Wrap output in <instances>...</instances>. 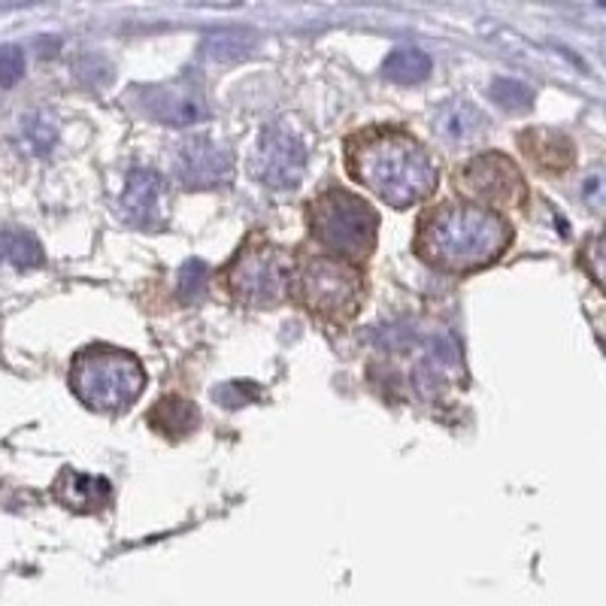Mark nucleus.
<instances>
[{
    "mask_svg": "<svg viewBox=\"0 0 606 606\" xmlns=\"http://www.w3.org/2000/svg\"><path fill=\"white\" fill-rule=\"evenodd\" d=\"M213 397H215V404L227 406V409H237V406L249 404V401L258 397V385H252V382H231V385L215 389Z\"/></svg>",
    "mask_w": 606,
    "mask_h": 606,
    "instance_id": "23",
    "label": "nucleus"
},
{
    "mask_svg": "<svg viewBox=\"0 0 606 606\" xmlns=\"http://www.w3.org/2000/svg\"><path fill=\"white\" fill-rule=\"evenodd\" d=\"M513 237L516 231L501 213L452 198L418 215L413 252L440 273L464 277L497 265L509 252Z\"/></svg>",
    "mask_w": 606,
    "mask_h": 606,
    "instance_id": "2",
    "label": "nucleus"
},
{
    "mask_svg": "<svg viewBox=\"0 0 606 606\" xmlns=\"http://www.w3.org/2000/svg\"><path fill=\"white\" fill-rule=\"evenodd\" d=\"M492 101L497 103V106H504V110H509V113H525V110H530L534 106V101H537V94H534V89H528L525 82H518V79H494L492 82Z\"/></svg>",
    "mask_w": 606,
    "mask_h": 606,
    "instance_id": "20",
    "label": "nucleus"
},
{
    "mask_svg": "<svg viewBox=\"0 0 606 606\" xmlns=\"http://www.w3.org/2000/svg\"><path fill=\"white\" fill-rule=\"evenodd\" d=\"M454 191H461V201L485 206L492 213H518L530 201L528 179L504 152H482L464 161L454 173Z\"/></svg>",
    "mask_w": 606,
    "mask_h": 606,
    "instance_id": "7",
    "label": "nucleus"
},
{
    "mask_svg": "<svg viewBox=\"0 0 606 606\" xmlns=\"http://www.w3.org/2000/svg\"><path fill=\"white\" fill-rule=\"evenodd\" d=\"M518 146L543 177H561L576 165V146L568 134L552 127H528L518 134Z\"/></svg>",
    "mask_w": 606,
    "mask_h": 606,
    "instance_id": "12",
    "label": "nucleus"
},
{
    "mask_svg": "<svg viewBox=\"0 0 606 606\" xmlns=\"http://www.w3.org/2000/svg\"><path fill=\"white\" fill-rule=\"evenodd\" d=\"M146 422H149V428L155 434H161L167 440H182L201 425V409L186 397L173 394V397H161L158 404L152 406Z\"/></svg>",
    "mask_w": 606,
    "mask_h": 606,
    "instance_id": "15",
    "label": "nucleus"
},
{
    "mask_svg": "<svg viewBox=\"0 0 606 606\" xmlns=\"http://www.w3.org/2000/svg\"><path fill=\"white\" fill-rule=\"evenodd\" d=\"M294 258L265 234L246 237L234 258L218 270V285L246 310H273L289 298Z\"/></svg>",
    "mask_w": 606,
    "mask_h": 606,
    "instance_id": "6",
    "label": "nucleus"
},
{
    "mask_svg": "<svg viewBox=\"0 0 606 606\" xmlns=\"http://www.w3.org/2000/svg\"><path fill=\"white\" fill-rule=\"evenodd\" d=\"M289 298L313 318L330 325H352L367 301V273L361 267L330 258L303 255L291 270Z\"/></svg>",
    "mask_w": 606,
    "mask_h": 606,
    "instance_id": "4",
    "label": "nucleus"
},
{
    "mask_svg": "<svg viewBox=\"0 0 606 606\" xmlns=\"http://www.w3.org/2000/svg\"><path fill=\"white\" fill-rule=\"evenodd\" d=\"M206 282H210V267L203 265V261H186L182 270H179V298L186 303L201 301L203 294H206Z\"/></svg>",
    "mask_w": 606,
    "mask_h": 606,
    "instance_id": "21",
    "label": "nucleus"
},
{
    "mask_svg": "<svg viewBox=\"0 0 606 606\" xmlns=\"http://www.w3.org/2000/svg\"><path fill=\"white\" fill-rule=\"evenodd\" d=\"M165 191L167 182L152 167H134L127 173L125 191H122V218L139 231H155L165 225Z\"/></svg>",
    "mask_w": 606,
    "mask_h": 606,
    "instance_id": "11",
    "label": "nucleus"
},
{
    "mask_svg": "<svg viewBox=\"0 0 606 606\" xmlns=\"http://www.w3.org/2000/svg\"><path fill=\"white\" fill-rule=\"evenodd\" d=\"M252 177L273 191H289L301 186L306 173V146L289 127H267L249 161Z\"/></svg>",
    "mask_w": 606,
    "mask_h": 606,
    "instance_id": "8",
    "label": "nucleus"
},
{
    "mask_svg": "<svg viewBox=\"0 0 606 606\" xmlns=\"http://www.w3.org/2000/svg\"><path fill=\"white\" fill-rule=\"evenodd\" d=\"M601 194H604V182H601V173L594 170L592 177L582 182V201L594 206V210H601Z\"/></svg>",
    "mask_w": 606,
    "mask_h": 606,
    "instance_id": "24",
    "label": "nucleus"
},
{
    "mask_svg": "<svg viewBox=\"0 0 606 606\" xmlns=\"http://www.w3.org/2000/svg\"><path fill=\"white\" fill-rule=\"evenodd\" d=\"M0 265H10L15 270H34L43 265V246L34 234L10 227L0 231Z\"/></svg>",
    "mask_w": 606,
    "mask_h": 606,
    "instance_id": "17",
    "label": "nucleus"
},
{
    "mask_svg": "<svg viewBox=\"0 0 606 606\" xmlns=\"http://www.w3.org/2000/svg\"><path fill=\"white\" fill-rule=\"evenodd\" d=\"M52 497L70 513H101L113 501V485L103 476L61 470V476L52 485Z\"/></svg>",
    "mask_w": 606,
    "mask_h": 606,
    "instance_id": "14",
    "label": "nucleus"
},
{
    "mask_svg": "<svg viewBox=\"0 0 606 606\" xmlns=\"http://www.w3.org/2000/svg\"><path fill=\"white\" fill-rule=\"evenodd\" d=\"M303 218H306L310 237L325 252H330V258L361 267L377 252L379 213L361 194L330 186L313 201H306Z\"/></svg>",
    "mask_w": 606,
    "mask_h": 606,
    "instance_id": "3",
    "label": "nucleus"
},
{
    "mask_svg": "<svg viewBox=\"0 0 606 606\" xmlns=\"http://www.w3.org/2000/svg\"><path fill=\"white\" fill-rule=\"evenodd\" d=\"M430 70H434V61H430L428 52H422L418 46H397L382 61V76L392 82H401V86L425 82Z\"/></svg>",
    "mask_w": 606,
    "mask_h": 606,
    "instance_id": "16",
    "label": "nucleus"
},
{
    "mask_svg": "<svg viewBox=\"0 0 606 606\" xmlns=\"http://www.w3.org/2000/svg\"><path fill=\"white\" fill-rule=\"evenodd\" d=\"M25 76V52L19 46H0V89H13Z\"/></svg>",
    "mask_w": 606,
    "mask_h": 606,
    "instance_id": "22",
    "label": "nucleus"
},
{
    "mask_svg": "<svg viewBox=\"0 0 606 606\" xmlns=\"http://www.w3.org/2000/svg\"><path fill=\"white\" fill-rule=\"evenodd\" d=\"M434 134H437V139L446 149H470L485 134V115L480 113V106L461 101V98L442 103L437 115H434Z\"/></svg>",
    "mask_w": 606,
    "mask_h": 606,
    "instance_id": "13",
    "label": "nucleus"
},
{
    "mask_svg": "<svg viewBox=\"0 0 606 606\" xmlns=\"http://www.w3.org/2000/svg\"><path fill=\"white\" fill-rule=\"evenodd\" d=\"M173 170L186 189H222L237 173V158H234V152L215 139L189 137L179 143L177 155H173Z\"/></svg>",
    "mask_w": 606,
    "mask_h": 606,
    "instance_id": "9",
    "label": "nucleus"
},
{
    "mask_svg": "<svg viewBox=\"0 0 606 606\" xmlns=\"http://www.w3.org/2000/svg\"><path fill=\"white\" fill-rule=\"evenodd\" d=\"M146 389V370L139 358L127 349H115L106 343H91L76 352L70 364V392L79 404L94 413L119 416L137 404Z\"/></svg>",
    "mask_w": 606,
    "mask_h": 606,
    "instance_id": "5",
    "label": "nucleus"
},
{
    "mask_svg": "<svg viewBox=\"0 0 606 606\" xmlns=\"http://www.w3.org/2000/svg\"><path fill=\"white\" fill-rule=\"evenodd\" d=\"M58 139V122L49 113H31L22 119V143L31 155H49Z\"/></svg>",
    "mask_w": 606,
    "mask_h": 606,
    "instance_id": "19",
    "label": "nucleus"
},
{
    "mask_svg": "<svg viewBox=\"0 0 606 606\" xmlns=\"http://www.w3.org/2000/svg\"><path fill=\"white\" fill-rule=\"evenodd\" d=\"M134 101H137L139 113L155 119L158 125L186 127L194 122H203L210 115V106L203 101L201 91H194L189 82H170V86H146V89H134Z\"/></svg>",
    "mask_w": 606,
    "mask_h": 606,
    "instance_id": "10",
    "label": "nucleus"
},
{
    "mask_svg": "<svg viewBox=\"0 0 606 606\" xmlns=\"http://www.w3.org/2000/svg\"><path fill=\"white\" fill-rule=\"evenodd\" d=\"M346 173L392 210H409L428 201L440 186V167L428 146L406 127L370 125L343 143Z\"/></svg>",
    "mask_w": 606,
    "mask_h": 606,
    "instance_id": "1",
    "label": "nucleus"
},
{
    "mask_svg": "<svg viewBox=\"0 0 606 606\" xmlns=\"http://www.w3.org/2000/svg\"><path fill=\"white\" fill-rule=\"evenodd\" d=\"M255 46L252 31H215L203 40V52L215 61H237Z\"/></svg>",
    "mask_w": 606,
    "mask_h": 606,
    "instance_id": "18",
    "label": "nucleus"
}]
</instances>
